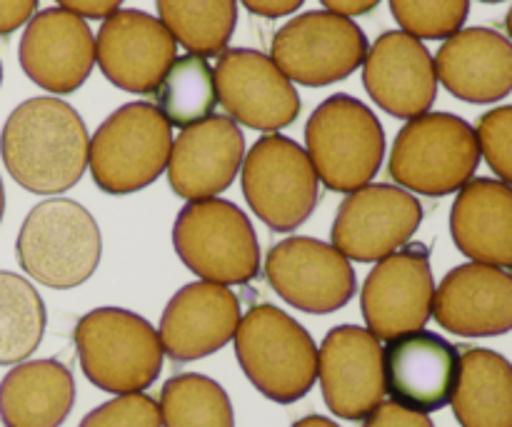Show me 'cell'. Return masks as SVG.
I'll return each instance as SVG.
<instances>
[{"label": "cell", "instance_id": "obj_1", "mask_svg": "<svg viewBox=\"0 0 512 427\" xmlns=\"http://www.w3.org/2000/svg\"><path fill=\"white\" fill-rule=\"evenodd\" d=\"M88 150V128L78 110L48 95L20 103L0 133L5 170L35 195H58L78 185Z\"/></svg>", "mask_w": 512, "mask_h": 427}, {"label": "cell", "instance_id": "obj_2", "mask_svg": "<svg viewBox=\"0 0 512 427\" xmlns=\"http://www.w3.org/2000/svg\"><path fill=\"white\" fill-rule=\"evenodd\" d=\"M235 358L260 395L278 405L303 400L318 380V348L308 330L275 305H255L235 330Z\"/></svg>", "mask_w": 512, "mask_h": 427}, {"label": "cell", "instance_id": "obj_3", "mask_svg": "<svg viewBox=\"0 0 512 427\" xmlns=\"http://www.w3.org/2000/svg\"><path fill=\"white\" fill-rule=\"evenodd\" d=\"M73 340L83 375L105 393H143L163 373L160 335L133 310H90L75 325Z\"/></svg>", "mask_w": 512, "mask_h": 427}, {"label": "cell", "instance_id": "obj_4", "mask_svg": "<svg viewBox=\"0 0 512 427\" xmlns=\"http://www.w3.org/2000/svg\"><path fill=\"white\" fill-rule=\"evenodd\" d=\"M15 253L20 268L40 285L70 290L95 275L103 240L88 208L75 200L53 198L38 203L25 215Z\"/></svg>", "mask_w": 512, "mask_h": 427}, {"label": "cell", "instance_id": "obj_5", "mask_svg": "<svg viewBox=\"0 0 512 427\" xmlns=\"http://www.w3.org/2000/svg\"><path fill=\"white\" fill-rule=\"evenodd\" d=\"M475 128L453 113H425L408 120L390 150V175L408 193L443 198L475 178L480 165Z\"/></svg>", "mask_w": 512, "mask_h": 427}, {"label": "cell", "instance_id": "obj_6", "mask_svg": "<svg viewBox=\"0 0 512 427\" xmlns=\"http://www.w3.org/2000/svg\"><path fill=\"white\" fill-rule=\"evenodd\" d=\"M305 153L325 188L355 193L370 185L383 165L385 130L358 98L330 95L308 118Z\"/></svg>", "mask_w": 512, "mask_h": 427}, {"label": "cell", "instance_id": "obj_7", "mask_svg": "<svg viewBox=\"0 0 512 427\" xmlns=\"http://www.w3.org/2000/svg\"><path fill=\"white\" fill-rule=\"evenodd\" d=\"M173 128L153 103L135 100L103 120L90 138L88 165L95 185L108 195L148 188L168 170Z\"/></svg>", "mask_w": 512, "mask_h": 427}, {"label": "cell", "instance_id": "obj_8", "mask_svg": "<svg viewBox=\"0 0 512 427\" xmlns=\"http://www.w3.org/2000/svg\"><path fill=\"white\" fill-rule=\"evenodd\" d=\"M173 248L205 283L245 285L260 273V243L248 215L230 200H193L173 225Z\"/></svg>", "mask_w": 512, "mask_h": 427}, {"label": "cell", "instance_id": "obj_9", "mask_svg": "<svg viewBox=\"0 0 512 427\" xmlns=\"http://www.w3.org/2000/svg\"><path fill=\"white\" fill-rule=\"evenodd\" d=\"M240 180L250 210L275 233L300 228L320 198L318 173L305 148L278 133L255 140L243 160Z\"/></svg>", "mask_w": 512, "mask_h": 427}, {"label": "cell", "instance_id": "obj_10", "mask_svg": "<svg viewBox=\"0 0 512 427\" xmlns=\"http://www.w3.org/2000/svg\"><path fill=\"white\" fill-rule=\"evenodd\" d=\"M368 48L355 20L330 10H310L275 33L270 58L290 83L325 88L350 78L363 65Z\"/></svg>", "mask_w": 512, "mask_h": 427}, {"label": "cell", "instance_id": "obj_11", "mask_svg": "<svg viewBox=\"0 0 512 427\" xmlns=\"http://www.w3.org/2000/svg\"><path fill=\"white\" fill-rule=\"evenodd\" d=\"M423 223V205L408 190L370 183L348 193L335 213L333 248L355 263H380L410 243Z\"/></svg>", "mask_w": 512, "mask_h": 427}, {"label": "cell", "instance_id": "obj_12", "mask_svg": "<svg viewBox=\"0 0 512 427\" xmlns=\"http://www.w3.org/2000/svg\"><path fill=\"white\" fill-rule=\"evenodd\" d=\"M265 278L280 300L310 315H328L355 298L358 280L350 260L323 240H280L265 258Z\"/></svg>", "mask_w": 512, "mask_h": 427}, {"label": "cell", "instance_id": "obj_13", "mask_svg": "<svg viewBox=\"0 0 512 427\" xmlns=\"http://www.w3.org/2000/svg\"><path fill=\"white\" fill-rule=\"evenodd\" d=\"M435 280L430 270L428 248L408 243L398 253L375 263L360 293L368 333L378 340L425 330L433 318Z\"/></svg>", "mask_w": 512, "mask_h": 427}, {"label": "cell", "instance_id": "obj_14", "mask_svg": "<svg viewBox=\"0 0 512 427\" xmlns=\"http://www.w3.org/2000/svg\"><path fill=\"white\" fill-rule=\"evenodd\" d=\"M215 88L228 118L260 133H278L300 115L295 83L260 50L233 48L220 53Z\"/></svg>", "mask_w": 512, "mask_h": 427}, {"label": "cell", "instance_id": "obj_15", "mask_svg": "<svg viewBox=\"0 0 512 427\" xmlns=\"http://www.w3.org/2000/svg\"><path fill=\"white\" fill-rule=\"evenodd\" d=\"M175 58L178 43L170 30L143 10H115L95 38V63L125 93H155Z\"/></svg>", "mask_w": 512, "mask_h": 427}, {"label": "cell", "instance_id": "obj_16", "mask_svg": "<svg viewBox=\"0 0 512 427\" xmlns=\"http://www.w3.org/2000/svg\"><path fill=\"white\" fill-rule=\"evenodd\" d=\"M318 380L330 413L365 420L385 400L383 348L358 325H338L318 348Z\"/></svg>", "mask_w": 512, "mask_h": 427}, {"label": "cell", "instance_id": "obj_17", "mask_svg": "<svg viewBox=\"0 0 512 427\" xmlns=\"http://www.w3.org/2000/svg\"><path fill=\"white\" fill-rule=\"evenodd\" d=\"M363 85L385 113L413 120L430 113L438 98L435 60L423 40L403 30H388L368 48L363 60Z\"/></svg>", "mask_w": 512, "mask_h": 427}, {"label": "cell", "instance_id": "obj_18", "mask_svg": "<svg viewBox=\"0 0 512 427\" xmlns=\"http://www.w3.org/2000/svg\"><path fill=\"white\" fill-rule=\"evenodd\" d=\"M458 373V348L430 330L400 335L383 348L385 395L415 413L430 415L450 405Z\"/></svg>", "mask_w": 512, "mask_h": 427}, {"label": "cell", "instance_id": "obj_19", "mask_svg": "<svg viewBox=\"0 0 512 427\" xmlns=\"http://www.w3.org/2000/svg\"><path fill=\"white\" fill-rule=\"evenodd\" d=\"M18 58L23 73L38 88L55 95L75 93L93 73V30L70 10L48 8L28 20Z\"/></svg>", "mask_w": 512, "mask_h": 427}, {"label": "cell", "instance_id": "obj_20", "mask_svg": "<svg viewBox=\"0 0 512 427\" xmlns=\"http://www.w3.org/2000/svg\"><path fill=\"white\" fill-rule=\"evenodd\" d=\"M240 300L218 283H190L180 288L165 305L160 318V345L175 363H193L223 350L235 338Z\"/></svg>", "mask_w": 512, "mask_h": 427}, {"label": "cell", "instance_id": "obj_21", "mask_svg": "<svg viewBox=\"0 0 512 427\" xmlns=\"http://www.w3.org/2000/svg\"><path fill=\"white\" fill-rule=\"evenodd\" d=\"M245 160L243 130L228 115H210L173 140L168 180L183 200L218 198L233 185Z\"/></svg>", "mask_w": 512, "mask_h": 427}, {"label": "cell", "instance_id": "obj_22", "mask_svg": "<svg viewBox=\"0 0 512 427\" xmlns=\"http://www.w3.org/2000/svg\"><path fill=\"white\" fill-rule=\"evenodd\" d=\"M433 318L460 338H495L512 330V273L483 263H465L440 280Z\"/></svg>", "mask_w": 512, "mask_h": 427}, {"label": "cell", "instance_id": "obj_23", "mask_svg": "<svg viewBox=\"0 0 512 427\" xmlns=\"http://www.w3.org/2000/svg\"><path fill=\"white\" fill-rule=\"evenodd\" d=\"M438 83L475 105L498 103L512 93V40L493 28H463L435 55Z\"/></svg>", "mask_w": 512, "mask_h": 427}, {"label": "cell", "instance_id": "obj_24", "mask_svg": "<svg viewBox=\"0 0 512 427\" xmlns=\"http://www.w3.org/2000/svg\"><path fill=\"white\" fill-rule=\"evenodd\" d=\"M450 235L473 263L512 268V188L503 180L475 178L458 190Z\"/></svg>", "mask_w": 512, "mask_h": 427}, {"label": "cell", "instance_id": "obj_25", "mask_svg": "<svg viewBox=\"0 0 512 427\" xmlns=\"http://www.w3.org/2000/svg\"><path fill=\"white\" fill-rule=\"evenodd\" d=\"M73 405V373L60 360H25L0 383V420L5 427H60Z\"/></svg>", "mask_w": 512, "mask_h": 427}, {"label": "cell", "instance_id": "obj_26", "mask_svg": "<svg viewBox=\"0 0 512 427\" xmlns=\"http://www.w3.org/2000/svg\"><path fill=\"white\" fill-rule=\"evenodd\" d=\"M453 413L460 427H512V363L488 348L460 355Z\"/></svg>", "mask_w": 512, "mask_h": 427}, {"label": "cell", "instance_id": "obj_27", "mask_svg": "<svg viewBox=\"0 0 512 427\" xmlns=\"http://www.w3.org/2000/svg\"><path fill=\"white\" fill-rule=\"evenodd\" d=\"M158 20L190 55L225 53L238 25V0H155Z\"/></svg>", "mask_w": 512, "mask_h": 427}, {"label": "cell", "instance_id": "obj_28", "mask_svg": "<svg viewBox=\"0 0 512 427\" xmlns=\"http://www.w3.org/2000/svg\"><path fill=\"white\" fill-rule=\"evenodd\" d=\"M45 303L20 275L0 270V365L25 363L45 335Z\"/></svg>", "mask_w": 512, "mask_h": 427}, {"label": "cell", "instance_id": "obj_29", "mask_svg": "<svg viewBox=\"0 0 512 427\" xmlns=\"http://www.w3.org/2000/svg\"><path fill=\"white\" fill-rule=\"evenodd\" d=\"M158 105L170 128H190L200 120L210 118L218 105V88H215V70L200 55H183L175 58L163 83L155 90Z\"/></svg>", "mask_w": 512, "mask_h": 427}, {"label": "cell", "instance_id": "obj_30", "mask_svg": "<svg viewBox=\"0 0 512 427\" xmlns=\"http://www.w3.org/2000/svg\"><path fill=\"white\" fill-rule=\"evenodd\" d=\"M163 427H235L233 403L223 385L208 375L183 373L160 390Z\"/></svg>", "mask_w": 512, "mask_h": 427}, {"label": "cell", "instance_id": "obj_31", "mask_svg": "<svg viewBox=\"0 0 512 427\" xmlns=\"http://www.w3.org/2000/svg\"><path fill=\"white\" fill-rule=\"evenodd\" d=\"M390 10L403 33L418 40H448L463 30L470 0H390Z\"/></svg>", "mask_w": 512, "mask_h": 427}, {"label": "cell", "instance_id": "obj_32", "mask_svg": "<svg viewBox=\"0 0 512 427\" xmlns=\"http://www.w3.org/2000/svg\"><path fill=\"white\" fill-rule=\"evenodd\" d=\"M480 155L488 160L493 173L512 188V105L493 108L478 120Z\"/></svg>", "mask_w": 512, "mask_h": 427}, {"label": "cell", "instance_id": "obj_33", "mask_svg": "<svg viewBox=\"0 0 512 427\" xmlns=\"http://www.w3.org/2000/svg\"><path fill=\"white\" fill-rule=\"evenodd\" d=\"M78 427H163L160 408L150 395H115L108 403L90 410Z\"/></svg>", "mask_w": 512, "mask_h": 427}, {"label": "cell", "instance_id": "obj_34", "mask_svg": "<svg viewBox=\"0 0 512 427\" xmlns=\"http://www.w3.org/2000/svg\"><path fill=\"white\" fill-rule=\"evenodd\" d=\"M363 427H435L433 420L423 413H415V410L403 408V405L393 403H380L368 418L363 420Z\"/></svg>", "mask_w": 512, "mask_h": 427}, {"label": "cell", "instance_id": "obj_35", "mask_svg": "<svg viewBox=\"0 0 512 427\" xmlns=\"http://www.w3.org/2000/svg\"><path fill=\"white\" fill-rule=\"evenodd\" d=\"M38 0H0V35H10L23 28L35 15Z\"/></svg>", "mask_w": 512, "mask_h": 427}, {"label": "cell", "instance_id": "obj_36", "mask_svg": "<svg viewBox=\"0 0 512 427\" xmlns=\"http://www.w3.org/2000/svg\"><path fill=\"white\" fill-rule=\"evenodd\" d=\"M60 8L70 10V13L80 15V18H108L115 10H120L123 0H58Z\"/></svg>", "mask_w": 512, "mask_h": 427}, {"label": "cell", "instance_id": "obj_37", "mask_svg": "<svg viewBox=\"0 0 512 427\" xmlns=\"http://www.w3.org/2000/svg\"><path fill=\"white\" fill-rule=\"evenodd\" d=\"M240 3L260 18H283V15L295 13L305 0H240Z\"/></svg>", "mask_w": 512, "mask_h": 427}, {"label": "cell", "instance_id": "obj_38", "mask_svg": "<svg viewBox=\"0 0 512 427\" xmlns=\"http://www.w3.org/2000/svg\"><path fill=\"white\" fill-rule=\"evenodd\" d=\"M330 13L345 15V18H355V15H365L373 8H378L380 0H320Z\"/></svg>", "mask_w": 512, "mask_h": 427}, {"label": "cell", "instance_id": "obj_39", "mask_svg": "<svg viewBox=\"0 0 512 427\" xmlns=\"http://www.w3.org/2000/svg\"><path fill=\"white\" fill-rule=\"evenodd\" d=\"M290 427H340L335 420L330 418H323V415H308V418L298 420V423H293Z\"/></svg>", "mask_w": 512, "mask_h": 427}, {"label": "cell", "instance_id": "obj_40", "mask_svg": "<svg viewBox=\"0 0 512 427\" xmlns=\"http://www.w3.org/2000/svg\"><path fill=\"white\" fill-rule=\"evenodd\" d=\"M5 215V188H3V180H0V220Z\"/></svg>", "mask_w": 512, "mask_h": 427}, {"label": "cell", "instance_id": "obj_41", "mask_svg": "<svg viewBox=\"0 0 512 427\" xmlns=\"http://www.w3.org/2000/svg\"><path fill=\"white\" fill-rule=\"evenodd\" d=\"M505 25H508V33H510V38H512V8H510V13H508V20H505Z\"/></svg>", "mask_w": 512, "mask_h": 427}, {"label": "cell", "instance_id": "obj_42", "mask_svg": "<svg viewBox=\"0 0 512 427\" xmlns=\"http://www.w3.org/2000/svg\"><path fill=\"white\" fill-rule=\"evenodd\" d=\"M480 3H503V0H480Z\"/></svg>", "mask_w": 512, "mask_h": 427}, {"label": "cell", "instance_id": "obj_43", "mask_svg": "<svg viewBox=\"0 0 512 427\" xmlns=\"http://www.w3.org/2000/svg\"><path fill=\"white\" fill-rule=\"evenodd\" d=\"M0 83H3V65H0Z\"/></svg>", "mask_w": 512, "mask_h": 427}]
</instances>
